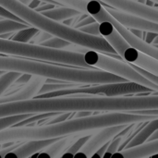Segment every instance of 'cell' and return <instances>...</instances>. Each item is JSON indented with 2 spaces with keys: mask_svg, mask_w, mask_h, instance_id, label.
Segmentation results:
<instances>
[{
  "mask_svg": "<svg viewBox=\"0 0 158 158\" xmlns=\"http://www.w3.org/2000/svg\"><path fill=\"white\" fill-rule=\"evenodd\" d=\"M99 22H97L96 20L90 23V24H87L85 26H82V27H80L78 28V30L85 32V33H88V34H91V35H94V36H101L100 33H99Z\"/></svg>",
  "mask_w": 158,
  "mask_h": 158,
  "instance_id": "obj_28",
  "label": "cell"
},
{
  "mask_svg": "<svg viewBox=\"0 0 158 158\" xmlns=\"http://www.w3.org/2000/svg\"><path fill=\"white\" fill-rule=\"evenodd\" d=\"M6 19V18H4V17H2V16H0V19Z\"/></svg>",
  "mask_w": 158,
  "mask_h": 158,
  "instance_id": "obj_39",
  "label": "cell"
},
{
  "mask_svg": "<svg viewBox=\"0 0 158 158\" xmlns=\"http://www.w3.org/2000/svg\"><path fill=\"white\" fill-rule=\"evenodd\" d=\"M0 53L14 56L55 62L71 67L94 69L84 62L82 53L72 50L51 48L42 44L17 42L11 39L0 38Z\"/></svg>",
  "mask_w": 158,
  "mask_h": 158,
  "instance_id": "obj_5",
  "label": "cell"
},
{
  "mask_svg": "<svg viewBox=\"0 0 158 158\" xmlns=\"http://www.w3.org/2000/svg\"><path fill=\"white\" fill-rule=\"evenodd\" d=\"M33 114H20V115H15V116H8L5 118H0V131L6 129L8 127H11L15 125L16 123L32 116Z\"/></svg>",
  "mask_w": 158,
  "mask_h": 158,
  "instance_id": "obj_23",
  "label": "cell"
},
{
  "mask_svg": "<svg viewBox=\"0 0 158 158\" xmlns=\"http://www.w3.org/2000/svg\"><path fill=\"white\" fill-rule=\"evenodd\" d=\"M53 35H51L50 33L44 31H39L31 40L30 42H31V44H40L41 43L46 41L47 39L51 38Z\"/></svg>",
  "mask_w": 158,
  "mask_h": 158,
  "instance_id": "obj_29",
  "label": "cell"
},
{
  "mask_svg": "<svg viewBox=\"0 0 158 158\" xmlns=\"http://www.w3.org/2000/svg\"><path fill=\"white\" fill-rule=\"evenodd\" d=\"M158 129V118H153L150 121L145 122V124L134 134V136L131 139V141L127 143L125 148L132 147L141 143H145L151 134ZM124 148V149H125Z\"/></svg>",
  "mask_w": 158,
  "mask_h": 158,
  "instance_id": "obj_16",
  "label": "cell"
},
{
  "mask_svg": "<svg viewBox=\"0 0 158 158\" xmlns=\"http://www.w3.org/2000/svg\"><path fill=\"white\" fill-rule=\"evenodd\" d=\"M156 92L148 87L141 85L133 81H121V82H109L102 84L85 85L73 88H66L58 91L49 92L43 94H39L35 97L49 98L58 96H68L73 94H92V95H105V96H123L130 94L143 95V94H150Z\"/></svg>",
  "mask_w": 158,
  "mask_h": 158,
  "instance_id": "obj_7",
  "label": "cell"
},
{
  "mask_svg": "<svg viewBox=\"0 0 158 158\" xmlns=\"http://www.w3.org/2000/svg\"><path fill=\"white\" fill-rule=\"evenodd\" d=\"M158 153V140L147 141L143 143L125 148L116 152L112 156L124 158H143L156 155Z\"/></svg>",
  "mask_w": 158,
  "mask_h": 158,
  "instance_id": "obj_14",
  "label": "cell"
},
{
  "mask_svg": "<svg viewBox=\"0 0 158 158\" xmlns=\"http://www.w3.org/2000/svg\"><path fill=\"white\" fill-rule=\"evenodd\" d=\"M131 67H132V68L141 75V76H143V77L145 78L146 80H148V81H152L153 83L157 84L158 85V75L153 74L152 72L147 71V70H145V69H142V68H140V67H138V66H135V65H133V64H131Z\"/></svg>",
  "mask_w": 158,
  "mask_h": 158,
  "instance_id": "obj_27",
  "label": "cell"
},
{
  "mask_svg": "<svg viewBox=\"0 0 158 158\" xmlns=\"http://www.w3.org/2000/svg\"><path fill=\"white\" fill-rule=\"evenodd\" d=\"M84 62L91 68L98 69L116 76L121 77L129 81H133L150 88L153 91H158V85L141 76L130 63L113 57L109 55H104L96 50L88 49L82 53Z\"/></svg>",
  "mask_w": 158,
  "mask_h": 158,
  "instance_id": "obj_8",
  "label": "cell"
},
{
  "mask_svg": "<svg viewBox=\"0 0 158 158\" xmlns=\"http://www.w3.org/2000/svg\"><path fill=\"white\" fill-rule=\"evenodd\" d=\"M20 74L21 73L14 71H5L2 75H0V96L7 91V89L13 84Z\"/></svg>",
  "mask_w": 158,
  "mask_h": 158,
  "instance_id": "obj_21",
  "label": "cell"
},
{
  "mask_svg": "<svg viewBox=\"0 0 158 158\" xmlns=\"http://www.w3.org/2000/svg\"><path fill=\"white\" fill-rule=\"evenodd\" d=\"M41 13L58 22H62L65 19H68L69 18H72L81 14L80 11L72 7L67 6H55L53 8L42 11Z\"/></svg>",
  "mask_w": 158,
  "mask_h": 158,
  "instance_id": "obj_17",
  "label": "cell"
},
{
  "mask_svg": "<svg viewBox=\"0 0 158 158\" xmlns=\"http://www.w3.org/2000/svg\"><path fill=\"white\" fill-rule=\"evenodd\" d=\"M31 75H30V74H25V73H21L18 78H17V80L13 82V84L14 85H16V86H19V85H24L29 80H30V78H31ZM12 84V85H13Z\"/></svg>",
  "mask_w": 158,
  "mask_h": 158,
  "instance_id": "obj_33",
  "label": "cell"
},
{
  "mask_svg": "<svg viewBox=\"0 0 158 158\" xmlns=\"http://www.w3.org/2000/svg\"><path fill=\"white\" fill-rule=\"evenodd\" d=\"M57 3L60 6H67L69 7H72L81 13L88 14L86 10V6L89 0H52Z\"/></svg>",
  "mask_w": 158,
  "mask_h": 158,
  "instance_id": "obj_22",
  "label": "cell"
},
{
  "mask_svg": "<svg viewBox=\"0 0 158 158\" xmlns=\"http://www.w3.org/2000/svg\"><path fill=\"white\" fill-rule=\"evenodd\" d=\"M43 3H44V1H41V0H31V2L28 5V6L31 7V8H32V9H35L40 5H42Z\"/></svg>",
  "mask_w": 158,
  "mask_h": 158,
  "instance_id": "obj_35",
  "label": "cell"
},
{
  "mask_svg": "<svg viewBox=\"0 0 158 158\" xmlns=\"http://www.w3.org/2000/svg\"><path fill=\"white\" fill-rule=\"evenodd\" d=\"M39 31L38 29L29 26L26 27L24 29L19 30L17 31H15L13 33V35L11 36V40L13 41H17V42H22V43H29L30 40Z\"/></svg>",
  "mask_w": 158,
  "mask_h": 158,
  "instance_id": "obj_20",
  "label": "cell"
},
{
  "mask_svg": "<svg viewBox=\"0 0 158 158\" xmlns=\"http://www.w3.org/2000/svg\"><path fill=\"white\" fill-rule=\"evenodd\" d=\"M94 21H95V19H94L92 16H90V15L88 14V15H86L82 19H81L80 21H78V22L73 26V28L78 29V28H80V27H82V26H85V25H87V24H90V23H92V22H94Z\"/></svg>",
  "mask_w": 158,
  "mask_h": 158,
  "instance_id": "obj_31",
  "label": "cell"
},
{
  "mask_svg": "<svg viewBox=\"0 0 158 158\" xmlns=\"http://www.w3.org/2000/svg\"><path fill=\"white\" fill-rule=\"evenodd\" d=\"M61 138V137H60ZM59 138L48 139V140H35V141H25L22 142L18 147L6 155L5 157L26 158L31 156L33 154L40 152L42 149L49 145L50 143L56 142Z\"/></svg>",
  "mask_w": 158,
  "mask_h": 158,
  "instance_id": "obj_13",
  "label": "cell"
},
{
  "mask_svg": "<svg viewBox=\"0 0 158 158\" xmlns=\"http://www.w3.org/2000/svg\"><path fill=\"white\" fill-rule=\"evenodd\" d=\"M0 16L6 18V19H14V20H17V21H19V22H23L25 23L22 19H20L19 18H18L17 16H15L14 14L10 13L9 11H7L6 9H5L4 7L0 6Z\"/></svg>",
  "mask_w": 158,
  "mask_h": 158,
  "instance_id": "obj_30",
  "label": "cell"
},
{
  "mask_svg": "<svg viewBox=\"0 0 158 158\" xmlns=\"http://www.w3.org/2000/svg\"><path fill=\"white\" fill-rule=\"evenodd\" d=\"M45 81L46 78L44 77L31 75L30 80L17 92H14L7 95L0 96V104L17 100H26L35 97L38 94V91L41 89Z\"/></svg>",
  "mask_w": 158,
  "mask_h": 158,
  "instance_id": "obj_12",
  "label": "cell"
},
{
  "mask_svg": "<svg viewBox=\"0 0 158 158\" xmlns=\"http://www.w3.org/2000/svg\"><path fill=\"white\" fill-rule=\"evenodd\" d=\"M140 109H158L157 94L133 96H105L80 94L68 96L17 100L0 104V118L47 112H127Z\"/></svg>",
  "mask_w": 158,
  "mask_h": 158,
  "instance_id": "obj_1",
  "label": "cell"
},
{
  "mask_svg": "<svg viewBox=\"0 0 158 158\" xmlns=\"http://www.w3.org/2000/svg\"><path fill=\"white\" fill-rule=\"evenodd\" d=\"M98 29L100 35L111 45L123 61L158 75V59L132 47L109 21L100 22Z\"/></svg>",
  "mask_w": 158,
  "mask_h": 158,
  "instance_id": "obj_6",
  "label": "cell"
},
{
  "mask_svg": "<svg viewBox=\"0 0 158 158\" xmlns=\"http://www.w3.org/2000/svg\"><path fill=\"white\" fill-rule=\"evenodd\" d=\"M40 44H42L44 46L51 47V48H56V49H65V48L70 46L72 44L62 39V38H59L56 36H52L51 38L41 43Z\"/></svg>",
  "mask_w": 158,
  "mask_h": 158,
  "instance_id": "obj_24",
  "label": "cell"
},
{
  "mask_svg": "<svg viewBox=\"0 0 158 158\" xmlns=\"http://www.w3.org/2000/svg\"><path fill=\"white\" fill-rule=\"evenodd\" d=\"M128 124L125 125H115L108 126L96 131V133L92 135L88 141L84 143V145L80 149L78 153L75 154L74 156H81V157H91L94 153H95L102 145L106 143L110 142L114 139Z\"/></svg>",
  "mask_w": 158,
  "mask_h": 158,
  "instance_id": "obj_9",
  "label": "cell"
},
{
  "mask_svg": "<svg viewBox=\"0 0 158 158\" xmlns=\"http://www.w3.org/2000/svg\"><path fill=\"white\" fill-rule=\"evenodd\" d=\"M4 72H5V71H2V70H0V75H2V74H3Z\"/></svg>",
  "mask_w": 158,
  "mask_h": 158,
  "instance_id": "obj_38",
  "label": "cell"
},
{
  "mask_svg": "<svg viewBox=\"0 0 158 158\" xmlns=\"http://www.w3.org/2000/svg\"><path fill=\"white\" fill-rule=\"evenodd\" d=\"M0 6L22 19L29 26L39 31H44L53 36L62 38L72 44L82 46L86 49L96 50L121 59L111 45L102 37L85 33L76 28L69 27L63 22L56 21L39 11L29 7L19 0H0Z\"/></svg>",
  "mask_w": 158,
  "mask_h": 158,
  "instance_id": "obj_3",
  "label": "cell"
},
{
  "mask_svg": "<svg viewBox=\"0 0 158 158\" xmlns=\"http://www.w3.org/2000/svg\"><path fill=\"white\" fill-rule=\"evenodd\" d=\"M103 6L106 8V10L115 19H117L119 23H121L126 28L158 32V22H154V21L145 19L142 17H139L137 15L128 13V12L118 10V9H115L113 7L106 6L105 4H103Z\"/></svg>",
  "mask_w": 158,
  "mask_h": 158,
  "instance_id": "obj_11",
  "label": "cell"
},
{
  "mask_svg": "<svg viewBox=\"0 0 158 158\" xmlns=\"http://www.w3.org/2000/svg\"><path fill=\"white\" fill-rule=\"evenodd\" d=\"M29 27L27 23L19 22L10 19H0V34L6 32H15L19 30Z\"/></svg>",
  "mask_w": 158,
  "mask_h": 158,
  "instance_id": "obj_19",
  "label": "cell"
},
{
  "mask_svg": "<svg viewBox=\"0 0 158 158\" xmlns=\"http://www.w3.org/2000/svg\"><path fill=\"white\" fill-rule=\"evenodd\" d=\"M154 3H156V4H157V2H158V0H152Z\"/></svg>",
  "mask_w": 158,
  "mask_h": 158,
  "instance_id": "obj_37",
  "label": "cell"
},
{
  "mask_svg": "<svg viewBox=\"0 0 158 158\" xmlns=\"http://www.w3.org/2000/svg\"><path fill=\"white\" fill-rule=\"evenodd\" d=\"M158 116L138 115L129 112L109 111L99 115L69 118L58 123L34 126H11L0 131V144L4 143L25 142L35 140H48L72 135L83 131H97L99 129L125 125L137 122L150 121Z\"/></svg>",
  "mask_w": 158,
  "mask_h": 158,
  "instance_id": "obj_2",
  "label": "cell"
},
{
  "mask_svg": "<svg viewBox=\"0 0 158 158\" xmlns=\"http://www.w3.org/2000/svg\"><path fill=\"white\" fill-rule=\"evenodd\" d=\"M132 114L138 115H152V116H158V109H140V110H131L127 111Z\"/></svg>",
  "mask_w": 158,
  "mask_h": 158,
  "instance_id": "obj_32",
  "label": "cell"
},
{
  "mask_svg": "<svg viewBox=\"0 0 158 158\" xmlns=\"http://www.w3.org/2000/svg\"><path fill=\"white\" fill-rule=\"evenodd\" d=\"M72 141V136L67 135L64 137L59 138L56 142L50 143L44 149H42L38 154H33L31 156H46V157H56L59 156L60 153H63L66 148L69 146V144Z\"/></svg>",
  "mask_w": 158,
  "mask_h": 158,
  "instance_id": "obj_15",
  "label": "cell"
},
{
  "mask_svg": "<svg viewBox=\"0 0 158 158\" xmlns=\"http://www.w3.org/2000/svg\"><path fill=\"white\" fill-rule=\"evenodd\" d=\"M122 140H123V137H120V136H116L114 139H112L108 143V146L104 155V157H111L116 152H118Z\"/></svg>",
  "mask_w": 158,
  "mask_h": 158,
  "instance_id": "obj_26",
  "label": "cell"
},
{
  "mask_svg": "<svg viewBox=\"0 0 158 158\" xmlns=\"http://www.w3.org/2000/svg\"><path fill=\"white\" fill-rule=\"evenodd\" d=\"M102 4L115 9L122 10L142 17L145 19L158 22L157 6H150L135 0H99Z\"/></svg>",
  "mask_w": 158,
  "mask_h": 158,
  "instance_id": "obj_10",
  "label": "cell"
},
{
  "mask_svg": "<svg viewBox=\"0 0 158 158\" xmlns=\"http://www.w3.org/2000/svg\"><path fill=\"white\" fill-rule=\"evenodd\" d=\"M158 36V32H153V31H145V35H144V39L143 41H145L148 44H152L153 41Z\"/></svg>",
  "mask_w": 158,
  "mask_h": 158,
  "instance_id": "obj_34",
  "label": "cell"
},
{
  "mask_svg": "<svg viewBox=\"0 0 158 158\" xmlns=\"http://www.w3.org/2000/svg\"><path fill=\"white\" fill-rule=\"evenodd\" d=\"M14 32H6V33H3V34H0V38H3V39H10L11 36L13 35Z\"/></svg>",
  "mask_w": 158,
  "mask_h": 158,
  "instance_id": "obj_36",
  "label": "cell"
},
{
  "mask_svg": "<svg viewBox=\"0 0 158 158\" xmlns=\"http://www.w3.org/2000/svg\"><path fill=\"white\" fill-rule=\"evenodd\" d=\"M79 86H85L82 83H77V82H69V81H63V82H57V83H44L41 89L38 91L37 95L43 94L49 92L58 91L66 88H73V87H79ZM36 95V96H37Z\"/></svg>",
  "mask_w": 158,
  "mask_h": 158,
  "instance_id": "obj_18",
  "label": "cell"
},
{
  "mask_svg": "<svg viewBox=\"0 0 158 158\" xmlns=\"http://www.w3.org/2000/svg\"><path fill=\"white\" fill-rule=\"evenodd\" d=\"M0 70L42 76L46 79L82 83L84 85L126 81V80L121 77L101 69L85 68L78 69L77 67L69 68L63 65L59 66L20 58L19 56L16 57L14 56H0Z\"/></svg>",
  "mask_w": 158,
  "mask_h": 158,
  "instance_id": "obj_4",
  "label": "cell"
},
{
  "mask_svg": "<svg viewBox=\"0 0 158 158\" xmlns=\"http://www.w3.org/2000/svg\"><path fill=\"white\" fill-rule=\"evenodd\" d=\"M91 137V135H85L81 137L80 139H78L76 142H74L72 143L71 146H69L67 151H64V153L62 154V156H74L76 153H78L80 151V149L84 145V143L88 141V139Z\"/></svg>",
  "mask_w": 158,
  "mask_h": 158,
  "instance_id": "obj_25",
  "label": "cell"
}]
</instances>
